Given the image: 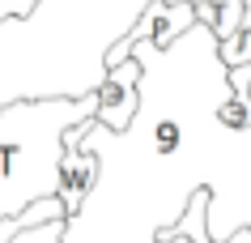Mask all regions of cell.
<instances>
[{"label": "cell", "mask_w": 251, "mask_h": 243, "mask_svg": "<svg viewBox=\"0 0 251 243\" xmlns=\"http://www.w3.org/2000/svg\"><path fill=\"white\" fill-rule=\"evenodd\" d=\"M196 22L200 26H217V0H196Z\"/></svg>", "instance_id": "9c48e42d"}, {"label": "cell", "mask_w": 251, "mask_h": 243, "mask_svg": "<svg viewBox=\"0 0 251 243\" xmlns=\"http://www.w3.org/2000/svg\"><path fill=\"white\" fill-rule=\"evenodd\" d=\"M98 115V94L22 98L0 111V217H13L43 196H60L64 136Z\"/></svg>", "instance_id": "7a4b0ae2"}, {"label": "cell", "mask_w": 251, "mask_h": 243, "mask_svg": "<svg viewBox=\"0 0 251 243\" xmlns=\"http://www.w3.org/2000/svg\"><path fill=\"white\" fill-rule=\"evenodd\" d=\"M192 4H196V0H192Z\"/></svg>", "instance_id": "30bf717a"}, {"label": "cell", "mask_w": 251, "mask_h": 243, "mask_svg": "<svg viewBox=\"0 0 251 243\" xmlns=\"http://www.w3.org/2000/svg\"><path fill=\"white\" fill-rule=\"evenodd\" d=\"M141 111V60H124V64L106 68L102 85H98V115L94 120L106 124L111 133H124L132 115Z\"/></svg>", "instance_id": "3957f363"}, {"label": "cell", "mask_w": 251, "mask_h": 243, "mask_svg": "<svg viewBox=\"0 0 251 243\" xmlns=\"http://www.w3.org/2000/svg\"><path fill=\"white\" fill-rule=\"evenodd\" d=\"M217 120H222L230 133H247L251 128V90H234V85H230V94H226L222 107H217Z\"/></svg>", "instance_id": "8992f818"}, {"label": "cell", "mask_w": 251, "mask_h": 243, "mask_svg": "<svg viewBox=\"0 0 251 243\" xmlns=\"http://www.w3.org/2000/svg\"><path fill=\"white\" fill-rule=\"evenodd\" d=\"M149 0H39L0 22V111L22 98L98 94L106 52Z\"/></svg>", "instance_id": "6da1fadb"}, {"label": "cell", "mask_w": 251, "mask_h": 243, "mask_svg": "<svg viewBox=\"0 0 251 243\" xmlns=\"http://www.w3.org/2000/svg\"><path fill=\"white\" fill-rule=\"evenodd\" d=\"M98 171H102V162L94 149H85L81 141H64V158H60V201H64L68 217L77 214L85 196L94 192L98 184Z\"/></svg>", "instance_id": "277c9868"}, {"label": "cell", "mask_w": 251, "mask_h": 243, "mask_svg": "<svg viewBox=\"0 0 251 243\" xmlns=\"http://www.w3.org/2000/svg\"><path fill=\"white\" fill-rule=\"evenodd\" d=\"M64 230H68V217H55V222H39L30 230H17L9 243H64Z\"/></svg>", "instance_id": "52a82bcc"}, {"label": "cell", "mask_w": 251, "mask_h": 243, "mask_svg": "<svg viewBox=\"0 0 251 243\" xmlns=\"http://www.w3.org/2000/svg\"><path fill=\"white\" fill-rule=\"evenodd\" d=\"M238 22H243V0H217V26H213V34H217V43L234 39Z\"/></svg>", "instance_id": "ba28073f"}, {"label": "cell", "mask_w": 251, "mask_h": 243, "mask_svg": "<svg viewBox=\"0 0 251 243\" xmlns=\"http://www.w3.org/2000/svg\"><path fill=\"white\" fill-rule=\"evenodd\" d=\"M226 68H238V64H251V0H243V22H238L234 39L217 43Z\"/></svg>", "instance_id": "5b68a950"}]
</instances>
